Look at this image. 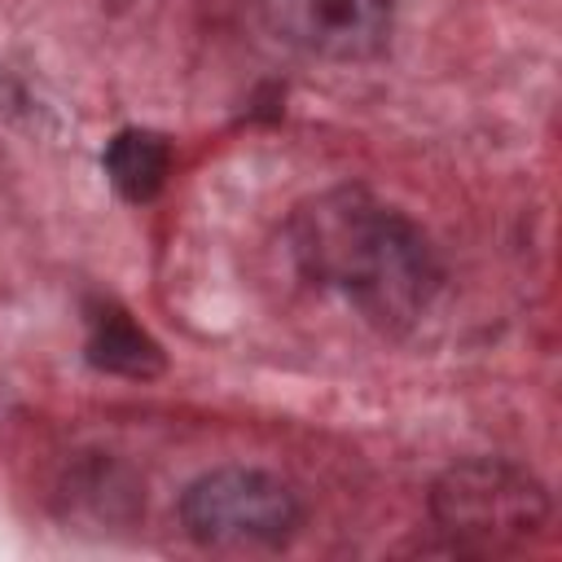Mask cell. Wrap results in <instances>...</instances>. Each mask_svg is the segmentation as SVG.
Returning <instances> with one entry per match:
<instances>
[{
	"instance_id": "1",
	"label": "cell",
	"mask_w": 562,
	"mask_h": 562,
	"mask_svg": "<svg viewBox=\"0 0 562 562\" xmlns=\"http://www.w3.org/2000/svg\"><path fill=\"white\" fill-rule=\"evenodd\" d=\"M294 268L338 294L378 329L413 325L443 285V263L422 224L369 189H325L294 206L285 224Z\"/></svg>"
},
{
	"instance_id": "2",
	"label": "cell",
	"mask_w": 562,
	"mask_h": 562,
	"mask_svg": "<svg viewBox=\"0 0 562 562\" xmlns=\"http://www.w3.org/2000/svg\"><path fill=\"white\" fill-rule=\"evenodd\" d=\"M544 483L505 457H465L430 487V522L452 553H518L549 531Z\"/></svg>"
},
{
	"instance_id": "3",
	"label": "cell",
	"mask_w": 562,
	"mask_h": 562,
	"mask_svg": "<svg viewBox=\"0 0 562 562\" xmlns=\"http://www.w3.org/2000/svg\"><path fill=\"white\" fill-rule=\"evenodd\" d=\"M180 527L211 553H277L303 527L299 492L255 465H220L180 492Z\"/></svg>"
},
{
	"instance_id": "4",
	"label": "cell",
	"mask_w": 562,
	"mask_h": 562,
	"mask_svg": "<svg viewBox=\"0 0 562 562\" xmlns=\"http://www.w3.org/2000/svg\"><path fill=\"white\" fill-rule=\"evenodd\" d=\"M268 26L321 61H369L386 48L395 0H263Z\"/></svg>"
},
{
	"instance_id": "5",
	"label": "cell",
	"mask_w": 562,
	"mask_h": 562,
	"mask_svg": "<svg viewBox=\"0 0 562 562\" xmlns=\"http://www.w3.org/2000/svg\"><path fill=\"white\" fill-rule=\"evenodd\" d=\"M57 501L66 518L110 531V527H127L140 514L145 492H140V479L123 461H114L110 452H88L66 470Z\"/></svg>"
},
{
	"instance_id": "6",
	"label": "cell",
	"mask_w": 562,
	"mask_h": 562,
	"mask_svg": "<svg viewBox=\"0 0 562 562\" xmlns=\"http://www.w3.org/2000/svg\"><path fill=\"white\" fill-rule=\"evenodd\" d=\"M88 364L101 373H119V378H154L162 369V351L158 342L132 321V312H123L110 299H92L88 303Z\"/></svg>"
},
{
	"instance_id": "7",
	"label": "cell",
	"mask_w": 562,
	"mask_h": 562,
	"mask_svg": "<svg viewBox=\"0 0 562 562\" xmlns=\"http://www.w3.org/2000/svg\"><path fill=\"white\" fill-rule=\"evenodd\" d=\"M101 167H105V180L114 184L119 198H127V202H149V198H158V189L167 184L171 145H167L162 132L123 127V132H114V136L105 140Z\"/></svg>"
}]
</instances>
